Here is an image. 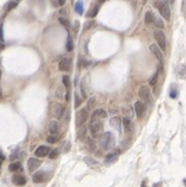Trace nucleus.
Here are the masks:
<instances>
[{
    "mask_svg": "<svg viewBox=\"0 0 186 187\" xmlns=\"http://www.w3.org/2000/svg\"><path fill=\"white\" fill-rule=\"evenodd\" d=\"M106 117L107 113L103 108L96 109L92 114L90 122V134L94 138H99L103 134V127H104L103 121L106 119Z\"/></svg>",
    "mask_w": 186,
    "mask_h": 187,
    "instance_id": "f257e3e1",
    "label": "nucleus"
},
{
    "mask_svg": "<svg viewBox=\"0 0 186 187\" xmlns=\"http://www.w3.org/2000/svg\"><path fill=\"white\" fill-rule=\"evenodd\" d=\"M99 143L102 146L103 149H111L115 147V144H116V138H115L114 134L111 132H105L99 137Z\"/></svg>",
    "mask_w": 186,
    "mask_h": 187,
    "instance_id": "f03ea898",
    "label": "nucleus"
},
{
    "mask_svg": "<svg viewBox=\"0 0 186 187\" xmlns=\"http://www.w3.org/2000/svg\"><path fill=\"white\" fill-rule=\"evenodd\" d=\"M155 6L157 7L161 16L165 20H169V18H170V9H169L167 2H165V1H155Z\"/></svg>",
    "mask_w": 186,
    "mask_h": 187,
    "instance_id": "7ed1b4c3",
    "label": "nucleus"
},
{
    "mask_svg": "<svg viewBox=\"0 0 186 187\" xmlns=\"http://www.w3.org/2000/svg\"><path fill=\"white\" fill-rule=\"evenodd\" d=\"M88 119V111L85 108H82V109H79L76 114V125L77 127L83 126L85 124V122Z\"/></svg>",
    "mask_w": 186,
    "mask_h": 187,
    "instance_id": "20e7f679",
    "label": "nucleus"
},
{
    "mask_svg": "<svg viewBox=\"0 0 186 187\" xmlns=\"http://www.w3.org/2000/svg\"><path fill=\"white\" fill-rule=\"evenodd\" d=\"M154 37H155L159 47L162 50H166V37H165V34L161 29H156L155 33H154Z\"/></svg>",
    "mask_w": 186,
    "mask_h": 187,
    "instance_id": "39448f33",
    "label": "nucleus"
},
{
    "mask_svg": "<svg viewBox=\"0 0 186 187\" xmlns=\"http://www.w3.org/2000/svg\"><path fill=\"white\" fill-rule=\"evenodd\" d=\"M51 114L56 119H61L63 114H64V108H63V106L60 103L53 102L51 104Z\"/></svg>",
    "mask_w": 186,
    "mask_h": 187,
    "instance_id": "423d86ee",
    "label": "nucleus"
},
{
    "mask_svg": "<svg viewBox=\"0 0 186 187\" xmlns=\"http://www.w3.org/2000/svg\"><path fill=\"white\" fill-rule=\"evenodd\" d=\"M138 94H139V97H140L141 100H142V102H144V103H145V102H149L150 99H152L150 89H149V87H147V86L140 87Z\"/></svg>",
    "mask_w": 186,
    "mask_h": 187,
    "instance_id": "0eeeda50",
    "label": "nucleus"
},
{
    "mask_svg": "<svg viewBox=\"0 0 186 187\" xmlns=\"http://www.w3.org/2000/svg\"><path fill=\"white\" fill-rule=\"evenodd\" d=\"M41 165V162L36 158H29L27 160V168H29V173H34L40 167Z\"/></svg>",
    "mask_w": 186,
    "mask_h": 187,
    "instance_id": "6e6552de",
    "label": "nucleus"
},
{
    "mask_svg": "<svg viewBox=\"0 0 186 187\" xmlns=\"http://www.w3.org/2000/svg\"><path fill=\"white\" fill-rule=\"evenodd\" d=\"M72 59H70V58H64V59H62V60L59 62V70H62V72H70V70H72Z\"/></svg>",
    "mask_w": 186,
    "mask_h": 187,
    "instance_id": "1a4fd4ad",
    "label": "nucleus"
},
{
    "mask_svg": "<svg viewBox=\"0 0 186 187\" xmlns=\"http://www.w3.org/2000/svg\"><path fill=\"white\" fill-rule=\"evenodd\" d=\"M145 110H146V105H145L144 102H142V101H137L135 103V113L139 119L143 117Z\"/></svg>",
    "mask_w": 186,
    "mask_h": 187,
    "instance_id": "9d476101",
    "label": "nucleus"
},
{
    "mask_svg": "<svg viewBox=\"0 0 186 187\" xmlns=\"http://www.w3.org/2000/svg\"><path fill=\"white\" fill-rule=\"evenodd\" d=\"M12 181L16 186H24L27 184V178L20 173H15L12 178Z\"/></svg>",
    "mask_w": 186,
    "mask_h": 187,
    "instance_id": "9b49d317",
    "label": "nucleus"
},
{
    "mask_svg": "<svg viewBox=\"0 0 186 187\" xmlns=\"http://www.w3.org/2000/svg\"><path fill=\"white\" fill-rule=\"evenodd\" d=\"M46 179H47V175H46L45 171L39 170L33 175V181H34V183H43L46 181Z\"/></svg>",
    "mask_w": 186,
    "mask_h": 187,
    "instance_id": "f8f14e48",
    "label": "nucleus"
},
{
    "mask_svg": "<svg viewBox=\"0 0 186 187\" xmlns=\"http://www.w3.org/2000/svg\"><path fill=\"white\" fill-rule=\"evenodd\" d=\"M149 48H150V52H152V53L155 55V57L159 60V62L163 63V54L162 52H161V48L158 45H156V44H152V45L149 46Z\"/></svg>",
    "mask_w": 186,
    "mask_h": 187,
    "instance_id": "ddd939ff",
    "label": "nucleus"
},
{
    "mask_svg": "<svg viewBox=\"0 0 186 187\" xmlns=\"http://www.w3.org/2000/svg\"><path fill=\"white\" fill-rule=\"evenodd\" d=\"M50 152H51V148H50V147L45 146V145H41V146H39L38 148L35 150V156L40 157V158H44V157L47 156Z\"/></svg>",
    "mask_w": 186,
    "mask_h": 187,
    "instance_id": "4468645a",
    "label": "nucleus"
},
{
    "mask_svg": "<svg viewBox=\"0 0 186 187\" xmlns=\"http://www.w3.org/2000/svg\"><path fill=\"white\" fill-rule=\"evenodd\" d=\"M122 125H123V127H124V132H125V134H133V130H134L133 123H131V121L129 120V119L124 118L123 121H122Z\"/></svg>",
    "mask_w": 186,
    "mask_h": 187,
    "instance_id": "2eb2a0df",
    "label": "nucleus"
},
{
    "mask_svg": "<svg viewBox=\"0 0 186 187\" xmlns=\"http://www.w3.org/2000/svg\"><path fill=\"white\" fill-rule=\"evenodd\" d=\"M48 132H51L52 134H56L57 132L60 130V124L59 122H57L56 120H53L48 123Z\"/></svg>",
    "mask_w": 186,
    "mask_h": 187,
    "instance_id": "dca6fc26",
    "label": "nucleus"
},
{
    "mask_svg": "<svg viewBox=\"0 0 186 187\" xmlns=\"http://www.w3.org/2000/svg\"><path fill=\"white\" fill-rule=\"evenodd\" d=\"M177 75L178 77L182 80L186 79V65L184 64H180L179 66L177 67Z\"/></svg>",
    "mask_w": 186,
    "mask_h": 187,
    "instance_id": "f3484780",
    "label": "nucleus"
},
{
    "mask_svg": "<svg viewBox=\"0 0 186 187\" xmlns=\"http://www.w3.org/2000/svg\"><path fill=\"white\" fill-rule=\"evenodd\" d=\"M121 124H122V122H121L119 117H114L111 119V125L114 127L115 129L118 130L119 132H121Z\"/></svg>",
    "mask_w": 186,
    "mask_h": 187,
    "instance_id": "a211bd4d",
    "label": "nucleus"
},
{
    "mask_svg": "<svg viewBox=\"0 0 186 187\" xmlns=\"http://www.w3.org/2000/svg\"><path fill=\"white\" fill-rule=\"evenodd\" d=\"M122 110H123L126 119H129V120H131V118L134 117V110H133V108H131V106H129V105L123 106V107H122Z\"/></svg>",
    "mask_w": 186,
    "mask_h": 187,
    "instance_id": "6ab92c4d",
    "label": "nucleus"
},
{
    "mask_svg": "<svg viewBox=\"0 0 186 187\" xmlns=\"http://www.w3.org/2000/svg\"><path fill=\"white\" fill-rule=\"evenodd\" d=\"M9 169L13 173H17V171H21L22 170V166L20 162H13V163L10 164L9 166Z\"/></svg>",
    "mask_w": 186,
    "mask_h": 187,
    "instance_id": "aec40b11",
    "label": "nucleus"
},
{
    "mask_svg": "<svg viewBox=\"0 0 186 187\" xmlns=\"http://www.w3.org/2000/svg\"><path fill=\"white\" fill-rule=\"evenodd\" d=\"M62 83L64 85V87L68 89V91H70V87H72V81H70V76H68V75L62 76Z\"/></svg>",
    "mask_w": 186,
    "mask_h": 187,
    "instance_id": "412c9836",
    "label": "nucleus"
},
{
    "mask_svg": "<svg viewBox=\"0 0 186 187\" xmlns=\"http://www.w3.org/2000/svg\"><path fill=\"white\" fill-rule=\"evenodd\" d=\"M118 160V152H111L105 159V163H114Z\"/></svg>",
    "mask_w": 186,
    "mask_h": 187,
    "instance_id": "4be33fe9",
    "label": "nucleus"
},
{
    "mask_svg": "<svg viewBox=\"0 0 186 187\" xmlns=\"http://www.w3.org/2000/svg\"><path fill=\"white\" fill-rule=\"evenodd\" d=\"M65 46H66V50H68V52H72V50H74V43H73V39H72V37H70V34L68 35Z\"/></svg>",
    "mask_w": 186,
    "mask_h": 187,
    "instance_id": "5701e85b",
    "label": "nucleus"
},
{
    "mask_svg": "<svg viewBox=\"0 0 186 187\" xmlns=\"http://www.w3.org/2000/svg\"><path fill=\"white\" fill-rule=\"evenodd\" d=\"M154 19H155V15L152 11H147L146 14H145V22L146 23H152L154 22Z\"/></svg>",
    "mask_w": 186,
    "mask_h": 187,
    "instance_id": "b1692460",
    "label": "nucleus"
},
{
    "mask_svg": "<svg viewBox=\"0 0 186 187\" xmlns=\"http://www.w3.org/2000/svg\"><path fill=\"white\" fill-rule=\"evenodd\" d=\"M75 11L78 15L83 14V2L82 1H77L75 4Z\"/></svg>",
    "mask_w": 186,
    "mask_h": 187,
    "instance_id": "393cba45",
    "label": "nucleus"
},
{
    "mask_svg": "<svg viewBox=\"0 0 186 187\" xmlns=\"http://www.w3.org/2000/svg\"><path fill=\"white\" fill-rule=\"evenodd\" d=\"M18 4H19L18 1H9V2L6 3V5H5V11H6V12H10L11 10L15 9Z\"/></svg>",
    "mask_w": 186,
    "mask_h": 187,
    "instance_id": "a878e982",
    "label": "nucleus"
},
{
    "mask_svg": "<svg viewBox=\"0 0 186 187\" xmlns=\"http://www.w3.org/2000/svg\"><path fill=\"white\" fill-rule=\"evenodd\" d=\"M99 9H100V5L99 4H96L94 7H93L92 10L88 11V14L86 15L87 17H95L97 14H98V12H99Z\"/></svg>",
    "mask_w": 186,
    "mask_h": 187,
    "instance_id": "bb28decb",
    "label": "nucleus"
},
{
    "mask_svg": "<svg viewBox=\"0 0 186 187\" xmlns=\"http://www.w3.org/2000/svg\"><path fill=\"white\" fill-rule=\"evenodd\" d=\"M83 161H84L87 165H90H90L94 166V165H97V164H98V162H97L95 159L90 158V157H84V158H83Z\"/></svg>",
    "mask_w": 186,
    "mask_h": 187,
    "instance_id": "cd10ccee",
    "label": "nucleus"
},
{
    "mask_svg": "<svg viewBox=\"0 0 186 187\" xmlns=\"http://www.w3.org/2000/svg\"><path fill=\"white\" fill-rule=\"evenodd\" d=\"M158 79H159V70H157V72L154 74V76L149 79V84L152 85V86L156 85V83L158 82Z\"/></svg>",
    "mask_w": 186,
    "mask_h": 187,
    "instance_id": "c85d7f7f",
    "label": "nucleus"
},
{
    "mask_svg": "<svg viewBox=\"0 0 186 187\" xmlns=\"http://www.w3.org/2000/svg\"><path fill=\"white\" fill-rule=\"evenodd\" d=\"M154 24H155L157 27H159V29L164 27V23H163L162 19L159 18V17H155V19H154Z\"/></svg>",
    "mask_w": 186,
    "mask_h": 187,
    "instance_id": "c756f323",
    "label": "nucleus"
},
{
    "mask_svg": "<svg viewBox=\"0 0 186 187\" xmlns=\"http://www.w3.org/2000/svg\"><path fill=\"white\" fill-rule=\"evenodd\" d=\"M85 145H86V147H87V149H88V150H90V151L95 150V143H94V141H93L92 139H87Z\"/></svg>",
    "mask_w": 186,
    "mask_h": 187,
    "instance_id": "7c9ffc66",
    "label": "nucleus"
},
{
    "mask_svg": "<svg viewBox=\"0 0 186 187\" xmlns=\"http://www.w3.org/2000/svg\"><path fill=\"white\" fill-rule=\"evenodd\" d=\"M58 140H59L58 137H57L56 134H51V136H48V137L46 138V141L51 144H54V143H56V142H58Z\"/></svg>",
    "mask_w": 186,
    "mask_h": 187,
    "instance_id": "2f4dec72",
    "label": "nucleus"
},
{
    "mask_svg": "<svg viewBox=\"0 0 186 187\" xmlns=\"http://www.w3.org/2000/svg\"><path fill=\"white\" fill-rule=\"evenodd\" d=\"M85 132H86V128H85L84 125H83V126L78 127V137H79V138L84 137Z\"/></svg>",
    "mask_w": 186,
    "mask_h": 187,
    "instance_id": "473e14b6",
    "label": "nucleus"
},
{
    "mask_svg": "<svg viewBox=\"0 0 186 187\" xmlns=\"http://www.w3.org/2000/svg\"><path fill=\"white\" fill-rule=\"evenodd\" d=\"M70 143L68 141H65L64 143H63V145H62V151L63 152H68V151L70 150Z\"/></svg>",
    "mask_w": 186,
    "mask_h": 187,
    "instance_id": "72a5a7b5",
    "label": "nucleus"
},
{
    "mask_svg": "<svg viewBox=\"0 0 186 187\" xmlns=\"http://www.w3.org/2000/svg\"><path fill=\"white\" fill-rule=\"evenodd\" d=\"M59 22H60L62 25H64L66 29H68V27H70V22H68V20L65 19L64 17H60V18H59Z\"/></svg>",
    "mask_w": 186,
    "mask_h": 187,
    "instance_id": "f704fd0d",
    "label": "nucleus"
},
{
    "mask_svg": "<svg viewBox=\"0 0 186 187\" xmlns=\"http://www.w3.org/2000/svg\"><path fill=\"white\" fill-rule=\"evenodd\" d=\"M58 154H59V151L57 150V149H54V150H51V152L48 154V158H50V159H55V158H57Z\"/></svg>",
    "mask_w": 186,
    "mask_h": 187,
    "instance_id": "c9c22d12",
    "label": "nucleus"
},
{
    "mask_svg": "<svg viewBox=\"0 0 186 187\" xmlns=\"http://www.w3.org/2000/svg\"><path fill=\"white\" fill-rule=\"evenodd\" d=\"M73 29L75 31V34H78V31L80 29V23L78 20H75L74 21V25H73Z\"/></svg>",
    "mask_w": 186,
    "mask_h": 187,
    "instance_id": "e433bc0d",
    "label": "nucleus"
},
{
    "mask_svg": "<svg viewBox=\"0 0 186 187\" xmlns=\"http://www.w3.org/2000/svg\"><path fill=\"white\" fill-rule=\"evenodd\" d=\"M75 100H76V102H75V106L76 107H78V106L81 104V102H82V99L80 98L79 97V95H78L77 93L75 94Z\"/></svg>",
    "mask_w": 186,
    "mask_h": 187,
    "instance_id": "4c0bfd02",
    "label": "nucleus"
},
{
    "mask_svg": "<svg viewBox=\"0 0 186 187\" xmlns=\"http://www.w3.org/2000/svg\"><path fill=\"white\" fill-rule=\"evenodd\" d=\"M169 96H170V98H172V99L177 98V97H178V91H177L176 88H174V87H172V88L170 89V93H169Z\"/></svg>",
    "mask_w": 186,
    "mask_h": 187,
    "instance_id": "58836bf2",
    "label": "nucleus"
},
{
    "mask_svg": "<svg viewBox=\"0 0 186 187\" xmlns=\"http://www.w3.org/2000/svg\"><path fill=\"white\" fill-rule=\"evenodd\" d=\"M4 40V37H3V23H0V41Z\"/></svg>",
    "mask_w": 186,
    "mask_h": 187,
    "instance_id": "ea45409f",
    "label": "nucleus"
},
{
    "mask_svg": "<svg viewBox=\"0 0 186 187\" xmlns=\"http://www.w3.org/2000/svg\"><path fill=\"white\" fill-rule=\"evenodd\" d=\"M93 24H94V21H88L84 24V31H87V29H90V27H93Z\"/></svg>",
    "mask_w": 186,
    "mask_h": 187,
    "instance_id": "a19ab883",
    "label": "nucleus"
},
{
    "mask_svg": "<svg viewBox=\"0 0 186 187\" xmlns=\"http://www.w3.org/2000/svg\"><path fill=\"white\" fill-rule=\"evenodd\" d=\"M52 3H53L55 6H57V5H63L65 3V1H64V0H61V1H52Z\"/></svg>",
    "mask_w": 186,
    "mask_h": 187,
    "instance_id": "79ce46f5",
    "label": "nucleus"
},
{
    "mask_svg": "<svg viewBox=\"0 0 186 187\" xmlns=\"http://www.w3.org/2000/svg\"><path fill=\"white\" fill-rule=\"evenodd\" d=\"M61 91H62V89H61L60 87L57 89V91H56V97H58V98H62L63 95H62V93H61Z\"/></svg>",
    "mask_w": 186,
    "mask_h": 187,
    "instance_id": "37998d69",
    "label": "nucleus"
},
{
    "mask_svg": "<svg viewBox=\"0 0 186 187\" xmlns=\"http://www.w3.org/2000/svg\"><path fill=\"white\" fill-rule=\"evenodd\" d=\"M94 101H95V97H92V101H88V108H93L94 107Z\"/></svg>",
    "mask_w": 186,
    "mask_h": 187,
    "instance_id": "c03bdc74",
    "label": "nucleus"
},
{
    "mask_svg": "<svg viewBox=\"0 0 186 187\" xmlns=\"http://www.w3.org/2000/svg\"><path fill=\"white\" fill-rule=\"evenodd\" d=\"M5 159V156H4V154L2 152V150L0 149V161H3Z\"/></svg>",
    "mask_w": 186,
    "mask_h": 187,
    "instance_id": "a18cd8bd",
    "label": "nucleus"
},
{
    "mask_svg": "<svg viewBox=\"0 0 186 187\" xmlns=\"http://www.w3.org/2000/svg\"><path fill=\"white\" fill-rule=\"evenodd\" d=\"M3 48H4V44H3L2 42H0V52H1Z\"/></svg>",
    "mask_w": 186,
    "mask_h": 187,
    "instance_id": "49530a36",
    "label": "nucleus"
},
{
    "mask_svg": "<svg viewBox=\"0 0 186 187\" xmlns=\"http://www.w3.org/2000/svg\"><path fill=\"white\" fill-rule=\"evenodd\" d=\"M0 78H1V70H0ZM2 97V95H1V91H0V98Z\"/></svg>",
    "mask_w": 186,
    "mask_h": 187,
    "instance_id": "de8ad7c7",
    "label": "nucleus"
},
{
    "mask_svg": "<svg viewBox=\"0 0 186 187\" xmlns=\"http://www.w3.org/2000/svg\"><path fill=\"white\" fill-rule=\"evenodd\" d=\"M141 187H145V181H143V183H142V186Z\"/></svg>",
    "mask_w": 186,
    "mask_h": 187,
    "instance_id": "09e8293b",
    "label": "nucleus"
},
{
    "mask_svg": "<svg viewBox=\"0 0 186 187\" xmlns=\"http://www.w3.org/2000/svg\"><path fill=\"white\" fill-rule=\"evenodd\" d=\"M0 163H1V161H0Z\"/></svg>",
    "mask_w": 186,
    "mask_h": 187,
    "instance_id": "8fccbe9b",
    "label": "nucleus"
}]
</instances>
